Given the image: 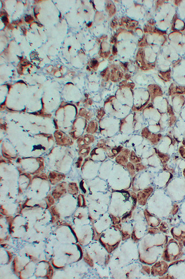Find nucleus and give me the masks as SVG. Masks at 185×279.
Listing matches in <instances>:
<instances>
[{
    "label": "nucleus",
    "instance_id": "obj_21",
    "mask_svg": "<svg viewBox=\"0 0 185 279\" xmlns=\"http://www.w3.org/2000/svg\"><path fill=\"white\" fill-rule=\"evenodd\" d=\"M151 134H152L151 132L149 130V129H148V128H147V127L144 128L142 130V132H141V135L142 136V137H143L145 139H149V138L150 136V135H151Z\"/></svg>",
    "mask_w": 185,
    "mask_h": 279
},
{
    "label": "nucleus",
    "instance_id": "obj_35",
    "mask_svg": "<svg viewBox=\"0 0 185 279\" xmlns=\"http://www.w3.org/2000/svg\"><path fill=\"white\" fill-rule=\"evenodd\" d=\"M142 270H144L145 273H146L147 274H149L150 273L151 270L148 266H143Z\"/></svg>",
    "mask_w": 185,
    "mask_h": 279
},
{
    "label": "nucleus",
    "instance_id": "obj_6",
    "mask_svg": "<svg viewBox=\"0 0 185 279\" xmlns=\"http://www.w3.org/2000/svg\"><path fill=\"white\" fill-rule=\"evenodd\" d=\"M95 141V137L92 134H88L77 139V143L79 148L88 147Z\"/></svg>",
    "mask_w": 185,
    "mask_h": 279
},
{
    "label": "nucleus",
    "instance_id": "obj_27",
    "mask_svg": "<svg viewBox=\"0 0 185 279\" xmlns=\"http://www.w3.org/2000/svg\"><path fill=\"white\" fill-rule=\"evenodd\" d=\"M133 209H132L131 211H130L129 212H128L126 215H125V216H124L123 217V218L122 219V221L123 222H125L127 220L130 219V218L132 217V212H133Z\"/></svg>",
    "mask_w": 185,
    "mask_h": 279
},
{
    "label": "nucleus",
    "instance_id": "obj_28",
    "mask_svg": "<svg viewBox=\"0 0 185 279\" xmlns=\"http://www.w3.org/2000/svg\"><path fill=\"white\" fill-rule=\"evenodd\" d=\"M79 115L81 116H82V117H85L86 118L89 119L90 118V115H89V114L86 112V111L83 110V109H82V110H80V112H79Z\"/></svg>",
    "mask_w": 185,
    "mask_h": 279
},
{
    "label": "nucleus",
    "instance_id": "obj_33",
    "mask_svg": "<svg viewBox=\"0 0 185 279\" xmlns=\"http://www.w3.org/2000/svg\"><path fill=\"white\" fill-rule=\"evenodd\" d=\"M97 112H98L97 117L98 118V119H101L104 115V111L102 108L98 110Z\"/></svg>",
    "mask_w": 185,
    "mask_h": 279
},
{
    "label": "nucleus",
    "instance_id": "obj_5",
    "mask_svg": "<svg viewBox=\"0 0 185 279\" xmlns=\"http://www.w3.org/2000/svg\"><path fill=\"white\" fill-rule=\"evenodd\" d=\"M131 151L127 148L123 149L116 158V161L118 164L123 166H126L127 164L128 163V159L129 158V155Z\"/></svg>",
    "mask_w": 185,
    "mask_h": 279
},
{
    "label": "nucleus",
    "instance_id": "obj_32",
    "mask_svg": "<svg viewBox=\"0 0 185 279\" xmlns=\"http://www.w3.org/2000/svg\"><path fill=\"white\" fill-rule=\"evenodd\" d=\"M82 161H83V157L79 156L77 160V161L76 162V164H75L76 167H77V168H80V167H81Z\"/></svg>",
    "mask_w": 185,
    "mask_h": 279
},
{
    "label": "nucleus",
    "instance_id": "obj_11",
    "mask_svg": "<svg viewBox=\"0 0 185 279\" xmlns=\"http://www.w3.org/2000/svg\"><path fill=\"white\" fill-rule=\"evenodd\" d=\"M123 149H124L123 147L122 146H116L114 147H113L109 150V152L107 153V155L109 158H111L116 157L120 152H121V151Z\"/></svg>",
    "mask_w": 185,
    "mask_h": 279
},
{
    "label": "nucleus",
    "instance_id": "obj_9",
    "mask_svg": "<svg viewBox=\"0 0 185 279\" xmlns=\"http://www.w3.org/2000/svg\"><path fill=\"white\" fill-rule=\"evenodd\" d=\"M148 88L152 98H154L158 96V95L162 94V91L161 89L157 85H151L148 87Z\"/></svg>",
    "mask_w": 185,
    "mask_h": 279
},
{
    "label": "nucleus",
    "instance_id": "obj_22",
    "mask_svg": "<svg viewBox=\"0 0 185 279\" xmlns=\"http://www.w3.org/2000/svg\"><path fill=\"white\" fill-rule=\"evenodd\" d=\"M83 259H84V261H85V262L87 263L88 265H89L90 267H92L94 266L93 261L92 259V258L90 257L89 255L87 253H86L84 254Z\"/></svg>",
    "mask_w": 185,
    "mask_h": 279
},
{
    "label": "nucleus",
    "instance_id": "obj_13",
    "mask_svg": "<svg viewBox=\"0 0 185 279\" xmlns=\"http://www.w3.org/2000/svg\"><path fill=\"white\" fill-rule=\"evenodd\" d=\"M98 129V123H96L95 121H91L89 123V124H88L87 128L86 129V131L88 134H93L97 131Z\"/></svg>",
    "mask_w": 185,
    "mask_h": 279
},
{
    "label": "nucleus",
    "instance_id": "obj_37",
    "mask_svg": "<svg viewBox=\"0 0 185 279\" xmlns=\"http://www.w3.org/2000/svg\"><path fill=\"white\" fill-rule=\"evenodd\" d=\"M178 209H179L178 205H177V204H174V207H173V210H172V214H175V213H176L177 212H178Z\"/></svg>",
    "mask_w": 185,
    "mask_h": 279
},
{
    "label": "nucleus",
    "instance_id": "obj_44",
    "mask_svg": "<svg viewBox=\"0 0 185 279\" xmlns=\"http://www.w3.org/2000/svg\"><path fill=\"white\" fill-rule=\"evenodd\" d=\"M97 64H98V62H97V61H96V60H93L92 62V65L93 66H95L96 65H97Z\"/></svg>",
    "mask_w": 185,
    "mask_h": 279
},
{
    "label": "nucleus",
    "instance_id": "obj_41",
    "mask_svg": "<svg viewBox=\"0 0 185 279\" xmlns=\"http://www.w3.org/2000/svg\"><path fill=\"white\" fill-rule=\"evenodd\" d=\"M168 114H169L170 115L174 116V112H173V111L172 107L171 106H169L168 108Z\"/></svg>",
    "mask_w": 185,
    "mask_h": 279
},
{
    "label": "nucleus",
    "instance_id": "obj_46",
    "mask_svg": "<svg viewBox=\"0 0 185 279\" xmlns=\"http://www.w3.org/2000/svg\"><path fill=\"white\" fill-rule=\"evenodd\" d=\"M113 53L114 55L116 54V53H117V49H116V47L114 46L113 47Z\"/></svg>",
    "mask_w": 185,
    "mask_h": 279
},
{
    "label": "nucleus",
    "instance_id": "obj_36",
    "mask_svg": "<svg viewBox=\"0 0 185 279\" xmlns=\"http://www.w3.org/2000/svg\"><path fill=\"white\" fill-rule=\"evenodd\" d=\"M148 231H149V232H150L151 234H155V233L157 232L158 229H157L156 228H154V227H151V228H150L149 229Z\"/></svg>",
    "mask_w": 185,
    "mask_h": 279
},
{
    "label": "nucleus",
    "instance_id": "obj_3",
    "mask_svg": "<svg viewBox=\"0 0 185 279\" xmlns=\"http://www.w3.org/2000/svg\"><path fill=\"white\" fill-rule=\"evenodd\" d=\"M167 265L163 261H159L152 267L151 269V274L153 276L163 275L167 272Z\"/></svg>",
    "mask_w": 185,
    "mask_h": 279
},
{
    "label": "nucleus",
    "instance_id": "obj_14",
    "mask_svg": "<svg viewBox=\"0 0 185 279\" xmlns=\"http://www.w3.org/2000/svg\"><path fill=\"white\" fill-rule=\"evenodd\" d=\"M50 212L51 214V220L52 223H56L57 222L60 218L59 214L56 209L55 207H51L50 208Z\"/></svg>",
    "mask_w": 185,
    "mask_h": 279
},
{
    "label": "nucleus",
    "instance_id": "obj_12",
    "mask_svg": "<svg viewBox=\"0 0 185 279\" xmlns=\"http://www.w3.org/2000/svg\"><path fill=\"white\" fill-rule=\"evenodd\" d=\"M154 149L156 151V153L158 155L160 161L163 164H167V163L169 160L170 159V156L166 153H163L161 152L159 150L157 149L156 148H154Z\"/></svg>",
    "mask_w": 185,
    "mask_h": 279
},
{
    "label": "nucleus",
    "instance_id": "obj_31",
    "mask_svg": "<svg viewBox=\"0 0 185 279\" xmlns=\"http://www.w3.org/2000/svg\"><path fill=\"white\" fill-rule=\"evenodd\" d=\"M168 226L166 223L165 222H162V224H161L160 227H159V229L163 232H167L168 231Z\"/></svg>",
    "mask_w": 185,
    "mask_h": 279
},
{
    "label": "nucleus",
    "instance_id": "obj_1",
    "mask_svg": "<svg viewBox=\"0 0 185 279\" xmlns=\"http://www.w3.org/2000/svg\"><path fill=\"white\" fill-rule=\"evenodd\" d=\"M56 142L60 146H70L73 144V141L63 132L56 130L54 133Z\"/></svg>",
    "mask_w": 185,
    "mask_h": 279
},
{
    "label": "nucleus",
    "instance_id": "obj_23",
    "mask_svg": "<svg viewBox=\"0 0 185 279\" xmlns=\"http://www.w3.org/2000/svg\"><path fill=\"white\" fill-rule=\"evenodd\" d=\"M121 232H122V236L123 241H125V240L128 239H129L132 234V233L130 232V231H127L126 229H123L122 230Z\"/></svg>",
    "mask_w": 185,
    "mask_h": 279
},
{
    "label": "nucleus",
    "instance_id": "obj_40",
    "mask_svg": "<svg viewBox=\"0 0 185 279\" xmlns=\"http://www.w3.org/2000/svg\"><path fill=\"white\" fill-rule=\"evenodd\" d=\"M83 184H84V182H83V180L81 181V182H80V187H81L82 190L83 191V192H84V193H86V189L84 188Z\"/></svg>",
    "mask_w": 185,
    "mask_h": 279
},
{
    "label": "nucleus",
    "instance_id": "obj_10",
    "mask_svg": "<svg viewBox=\"0 0 185 279\" xmlns=\"http://www.w3.org/2000/svg\"><path fill=\"white\" fill-rule=\"evenodd\" d=\"M163 136L162 134H151L148 140L150 141V142L153 145H158L159 142L161 141L162 139Z\"/></svg>",
    "mask_w": 185,
    "mask_h": 279
},
{
    "label": "nucleus",
    "instance_id": "obj_39",
    "mask_svg": "<svg viewBox=\"0 0 185 279\" xmlns=\"http://www.w3.org/2000/svg\"><path fill=\"white\" fill-rule=\"evenodd\" d=\"M175 120H176L175 117H174V116H172V117L170 119V121H169V126H172L175 123Z\"/></svg>",
    "mask_w": 185,
    "mask_h": 279
},
{
    "label": "nucleus",
    "instance_id": "obj_16",
    "mask_svg": "<svg viewBox=\"0 0 185 279\" xmlns=\"http://www.w3.org/2000/svg\"><path fill=\"white\" fill-rule=\"evenodd\" d=\"M129 160L131 163L133 164H137L140 163L142 161V159L141 157L138 156L136 154L134 150L131 151L130 155H129Z\"/></svg>",
    "mask_w": 185,
    "mask_h": 279
},
{
    "label": "nucleus",
    "instance_id": "obj_8",
    "mask_svg": "<svg viewBox=\"0 0 185 279\" xmlns=\"http://www.w3.org/2000/svg\"><path fill=\"white\" fill-rule=\"evenodd\" d=\"M144 216L146 218L149 225L151 227H155L159 225L160 220L154 216L151 215L150 213L148 212L147 210L144 211Z\"/></svg>",
    "mask_w": 185,
    "mask_h": 279
},
{
    "label": "nucleus",
    "instance_id": "obj_47",
    "mask_svg": "<svg viewBox=\"0 0 185 279\" xmlns=\"http://www.w3.org/2000/svg\"><path fill=\"white\" fill-rule=\"evenodd\" d=\"M54 124H55V126H56V128L58 129V125H57V122H56V121L55 120V119H54Z\"/></svg>",
    "mask_w": 185,
    "mask_h": 279
},
{
    "label": "nucleus",
    "instance_id": "obj_2",
    "mask_svg": "<svg viewBox=\"0 0 185 279\" xmlns=\"http://www.w3.org/2000/svg\"><path fill=\"white\" fill-rule=\"evenodd\" d=\"M154 191V188L152 187H149L146 189L141 190L137 194V201L139 204L142 205H146L148 199L150 196Z\"/></svg>",
    "mask_w": 185,
    "mask_h": 279
},
{
    "label": "nucleus",
    "instance_id": "obj_30",
    "mask_svg": "<svg viewBox=\"0 0 185 279\" xmlns=\"http://www.w3.org/2000/svg\"><path fill=\"white\" fill-rule=\"evenodd\" d=\"M112 217V222H113V224L115 225H118V224H119L120 222L122 221V219L119 218H118V217H114L113 216H111Z\"/></svg>",
    "mask_w": 185,
    "mask_h": 279
},
{
    "label": "nucleus",
    "instance_id": "obj_4",
    "mask_svg": "<svg viewBox=\"0 0 185 279\" xmlns=\"http://www.w3.org/2000/svg\"><path fill=\"white\" fill-rule=\"evenodd\" d=\"M67 187V183L66 182H62L59 183L54 188L52 191V195L55 199V200H58L62 196L66 194Z\"/></svg>",
    "mask_w": 185,
    "mask_h": 279
},
{
    "label": "nucleus",
    "instance_id": "obj_18",
    "mask_svg": "<svg viewBox=\"0 0 185 279\" xmlns=\"http://www.w3.org/2000/svg\"><path fill=\"white\" fill-rule=\"evenodd\" d=\"M126 169H127L128 172H129L130 174L131 175V177L134 176L135 173H136L135 166L134 165V164H132L131 162H128L127 164V165L126 166Z\"/></svg>",
    "mask_w": 185,
    "mask_h": 279
},
{
    "label": "nucleus",
    "instance_id": "obj_19",
    "mask_svg": "<svg viewBox=\"0 0 185 279\" xmlns=\"http://www.w3.org/2000/svg\"><path fill=\"white\" fill-rule=\"evenodd\" d=\"M54 197L52 195H48L46 197V203L47 204V208H49L54 203Z\"/></svg>",
    "mask_w": 185,
    "mask_h": 279
},
{
    "label": "nucleus",
    "instance_id": "obj_20",
    "mask_svg": "<svg viewBox=\"0 0 185 279\" xmlns=\"http://www.w3.org/2000/svg\"><path fill=\"white\" fill-rule=\"evenodd\" d=\"M96 147L102 149L104 151H107L108 149V147L106 144V142L104 139L100 140L97 143Z\"/></svg>",
    "mask_w": 185,
    "mask_h": 279
},
{
    "label": "nucleus",
    "instance_id": "obj_17",
    "mask_svg": "<svg viewBox=\"0 0 185 279\" xmlns=\"http://www.w3.org/2000/svg\"><path fill=\"white\" fill-rule=\"evenodd\" d=\"M90 152L91 147L89 146L79 148L78 150V155L79 156L86 157L89 154Z\"/></svg>",
    "mask_w": 185,
    "mask_h": 279
},
{
    "label": "nucleus",
    "instance_id": "obj_29",
    "mask_svg": "<svg viewBox=\"0 0 185 279\" xmlns=\"http://www.w3.org/2000/svg\"><path fill=\"white\" fill-rule=\"evenodd\" d=\"M179 153L180 156L185 159V146H181L179 148Z\"/></svg>",
    "mask_w": 185,
    "mask_h": 279
},
{
    "label": "nucleus",
    "instance_id": "obj_48",
    "mask_svg": "<svg viewBox=\"0 0 185 279\" xmlns=\"http://www.w3.org/2000/svg\"><path fill=\"white\" fill-rule=\"evenodd\" d=\"M183 176L185 177V169L183 171Z\"/></svg>",
    "mask_w": 185,
    "mask_h": 279
},
{
    "label": "nucleus",
    "instance_id": "obj_26",
    "mask_svg": "<svg viewBox=\"0 0 185 279\" xmlns=\"http://www.w3.org/2000/svg\"><path fill=\"white\" fill-rule=\"evenodd\" d=\"M131 197H132V199L133 200V207H132V209H134L135 208V207L136 206V204H137V202H138L137 201V195L134 192H132L131 193Z\"/></svg>",
    "mask_w": 185,
    "mask_h": 279
},
{
    "label": "nucleus",
    "instance_id": "obj_42",
    "mask_svg": "<svg viewBox=\"0 0 185 279\" xmlns=\"http://www.w3.org/2000/svg\"><path fill=\"white\" fill-rule=\"evenodd\" d=\"M25 21H26V22H29L30 21L33 20V19H32V17H31V16H30V15H26V17H25Z\"/></svg>",
    "mask_w": 185,
    "mask_h": 279
},
{
    "label": "nucleus",
    "instance_id": "obj_45",
    "mask_svg": "<svg viewBox=\"0 0 185 279\" xmlns=\"http://www.w3.org/2000/svg\"><path fill=\"white\" fill-rule=\"evenodd\" d=\"M1 126V129H2L3 130H6V129H7V127H6L7 125L6 124H2Z\"/></svg>",
    "mask_w": 185,
    "mask_h": 279
},
{
    "label": "nucleus",
    "instance_id": "obj_43",
    "mask_svg": "<svg viewBox=\"0 0 185 279\" xmlns=\"http://www.w3.org/2000/svg\"><path fill=\"white\" fill-rule=\"evenodd\" d=\"M2 20L4 23H6V22H8V19H7L6 16H3V17H2Z\"/></svg>",
    "mask_w": 185,
    "mask_h": 279
},
{
    "label": "nucleus",
    "instance_id": "obj_24",
    "mask_svg": "<svg viewBox=\"0 0 185 279\" xmlns=\"http://www.w3.org/2000/svg\"><path fill=\"white\" fill-rule=\"evenodd\" d=\"M77 200H78V205L79 207H85L86 205L85 198H84V196L83 195L80 194L78 196Z\"/></svg>",
    "mask_w": 185,
    "mask_h": 279
},
{
    "label": "nucleus",
    "instance_id": "obj_38",
    "mask_svg": "<svg viewBox=\"0 0 185 279\" xmlns=\"http://www.w3.org/2000/svg\"><path fill=\"white\" fill-rule=\"evenodd\" d=\"M34 177H38L40 178H42L43 179H46V180L47 179V177L45 173H42L41 174H40L39 176H36Z\"/></svg>",
    "mask_w": 185,
    "mask_h": 279
},
{
    "label": "nucleus",
    "instance_id": "obj_25",
    "mask_svg": "<svg viewBox=\"0 0 185 279\" xmlns=\"http://www.w3.org/2000/svg\"><path fill=\"white\" fill-rule=\"evenodd\" d=\"M147 167L146 165H143L141 163L135 164V170L136 172H139L141 171H142L143 170H147Z\"/></svg>",
    "mask_w": 185,
    "mask_h": 279
},
{
    "label": "nucleus",
    "instance_id": "obj_7",
    "mask_svg": "<svg viewBox=\"0 0 185 279\" xmlns=\"http://www.w3.org/2000/svg\"><path fill=\"white\" fill-rule=\"evenodd\" d=\"M65 178V174H61L54 171L50 172L49 175V177H48V178H49L52 185H55L57 184L58 183H59L60 181L64 179Z\"/></svg>",
    "mask_w": 185,
    "mask_h": 279
},
{
    "label": "nucleus",
    "instance_id": "obj_15",
    "mask_svg": "<svg viewBox=\"0 0 185 279\" xmlns=\"http://www.w3.org/2000/svg\"><path fill=\"white\" fill-rule=\"evenodd\" d=\"M68 191L71 195H76L78 193V188L76 183H70L68 185Z\"/></svg>",
    "mask_w": 185,
    "mask_h": 279
},
{
    "label": "nucleus",
    "instance_id": "obj_34",
    "mask_svg": "<svg viewBox=\"0 0 185 279\" xmlns=\"http://www.w3.org/2000/svg\"><path fill=\"white\" fill-rule=\"evenodd\" d=\"M53 269L52 268V267L51 266H50L49 267V270H48V272H47V278H52V275H53Z\"/></svg>",
    "mask_w": 185,
    "mask_h": 279
}]
</instances>
